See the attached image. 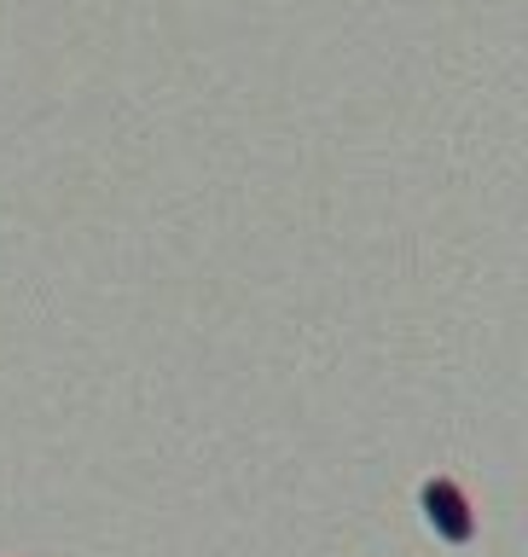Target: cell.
Instances as JSON below:
<instances>
[{
	"mask_svg": "<svg viewBox=\"0 0 528 557\" xmlns=\"http://www.w3.org/2000/svg\"><path fill=\"white\" fill-rule=\"evenodd\" d=\"M425 511H430V522L442 529L447 540H470V511H465V494L453 482H425Z\"/></svg>",
	"mask_w": 528,
	"mask_h": 557,
	"instance_id": "1",
	"label": "cell"
}]
</instances>
